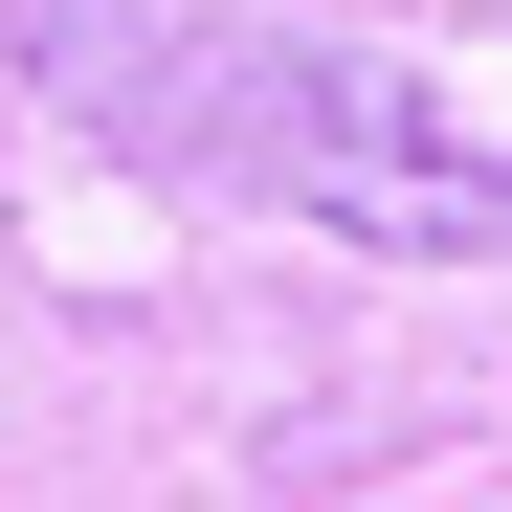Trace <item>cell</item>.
<instances>
[{
  "label": "cell",
  "instance_id": "6da1fadb",
  "mask_svg": "<svg viewBox=\"0 0 512 512\" xmlns=\"http://www.w3.org/2000/svg\"><path fill=\"white\" fill-rule=\"evenodd\" d=\"M112 67V112H134V156H179V179H268V201H312V223H357V245H512V179L490 156H446L379 67H334V45H134V23H67Z\"/></svg>",
  "mask_w": 512,
  "mask_h": 512
}]
</instances>
